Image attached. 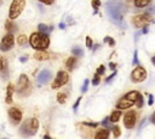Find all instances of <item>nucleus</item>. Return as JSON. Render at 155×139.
Wrapping results in <instances>:
<instances>
[{
	"instance_id": "nucleus-1",
	"label": "nucleus",
	"mask_w": 155,
	"mask_h": 139,
	"mask_svg": "<svg viewBox=\"0 0 155 139\" xmlns=\"http://www.w3.org/2000/svg\"><path fill=\"white\" fill-rule=\"evenodd\" d=\"M105 10L113 23L120 25L121 28H125L124 13H125L126 7L122 0H109L105 4Z\"/></svg>"
},
{
	"instance_id": "nucleus-2",
	"label": "nucleus",
	"mask_w": 155,
	"mask_h": 139,
	"mask_svg": "<svg viewBox=\"0 0 155 139\" xmlns=\"http://www.w3.org/2000/svg\"><path fill=\"white\" fill-rule=\"evenodd\" d=\"M29 44L33 48H35L36 51H44L45 48L48 47L50 45V39L47 35L41 34V33H33L29 37Z\"/></svg>"
},
{
	"instance_id": "nucleus-3",
	"label": "nucleus",
	"mask_w": 155,
	"mask_h": 139,
	"mask_svg": "<svg viewBox=\"0 0 155 139\" xmlns=\"http://www.w3.org/2000/svg\"><path fill=\"white\" fill-rule=\"evenodd\" d=\"M38 129H39V121H38L35 117H33V118L25 120V121L22 123V126H21V128H19V132H21L22 135L29 137V135L36 134Z\"/></svg>"
},
{
	"instance_id": "nucleus-4",
	"label": "nucleus",
	"mask_w": 155,
	"mask_h": 139,
	"mask_svg": "<svg viewBox=\"0 0 155 139\" xmlns=\"http://www.w3.org/2000/svg\"><path fill=\"white\" fill-rule=\"evenodd\" d=\"M138 93H139L138 91H131V92L126 93V95H124V97L116 103V108H117L119 110L131 108L133 104H136V99H137Z\"/></svg>"
},
{
	"instance_id": "nucleus-5",
	"label": "nucleus",
	"mask_w": 155,
	"mask_h": 139,
	"mask_svg": "<svg viewBox=\"0 0 155 139\" xmlns=\"http://www.w3.org/2000/svg\"><path fill=\"white\" fill-rule=\"evenodd\" d=\"M25 6V0H13L10 5V11H8V19L13 21L16 19L24 10Z\"/></svg>"
},
{
	"instance_id": "nucleus-6",
	"label": "nucleus",
	"mask_w": 155,
	"mask_h": 139,
	"mask_svg": "<svg viewBox=\"0 0 155 139\" xmlns=\"http://www.w3.org/2000/svg\"><path fill=\"white\" fill-rule=\"evenodd\" d=\"M30 89V82H29V79L25 74H22L17 81V85H16V91L18 93H25Z\"/></svg>"
},
{
	"instance_id": "nucleus-7",
	"label": "nucleus",
	"mask_w": 155,
	"mask_h": 139,
	"mask_svg": "<svg viewBox=\"0 0 155 139\" xmlns=\"http://www.w3.org/2000/svg\"><path fill=\"white\" fill-rule=\"evenodd\" d=\"M68 80H69V74L67 71H63V70L58 71L57 75H56V79H54V81L52 83V88L53 89H57V88L64 86L68 82Z\"/></svg>"
},
{
	"instance_id": "nucleus-8",
	"label": "nucleus",
	"mask_w": 155,
	"mask_h": 139,
	"mask_svg": "<svg viewBox=\"0 0 155 139\" xmlns=\"http://www.w3.org/2000/svg\"><path fill=\"white\" fill-rule=\"evenodd\" d=\"M147 79V71L143 66H136L131 73V80L133 82H142Z\"/></svg>"
},
{
	"instance_id": "nucleus-9",
	"label": "nucleus",
	"mask_w": 155,
	"mask_h": 139,
	"mask_svg": "<svg viewBox=\"0 0 155 139\" xmlns=\"http://www.w3.org/2000/svg\"><path fill=\"white\" fill-rule=\"evenodd\" d=\"M150 22V16L147 13L143 15H137L132 18V23L136 28H142V27H147Z\"/></svg>"
},
{
	"instance_id": "nucleus-10",
	"label": "nucleus",
	"mask_w": 155,
	"mask_h": 139,
	"mask_svg": "<svg viewBox=\"0 0 155 139\" xmlns=\"http://www.w3.org/2000/svg\"><path fill=\"white\" fill-rule=\"evenodd\" d=\"M13 44H15V37H13V35L7 33V34L2 37L1 42H0V51H2V52L10 51V50L13 47Z\"/></svg>"
},
{
	"instance_id": "nucleus-11",
	"label": "nucleus",
	"mask_w": 155,
	"mask_h": 139,
	"mask_svg": "<svg viewBox=\"0 0 155 139\" xmlns=\"http://www.w3.org/2000/svg\"><path fill=\"white\" fill-rule=\"evenodd\" d=\"M136 120H137V116H136V111L133 110H130L125 114L124 116V126L127 128V129H132L136 124Z\"/></svg>"
},
{
	"instance_id": "nucleus-12",
	"label": "nucleus",
	"mask_w": 155,
	"mask_h": 139,
	"mask_svg": "<svg viewBox=\"0 0 155 139\" xmlns=\"http://www.w3.org/2000/svg\"><path fill=\"white\" fill-rule=\"evenodd\" d=\"M8 117L13 124H18L22 121V111L18 108H10L8 109Z\"/></svg>"
},
{
	"instance_id": "nucleus-13",
	"label": "nucleus",
	"mask_w": 155,
	"mask_h": 139,
	"mask_svg": "<svg viewBox=\"0 0 155 139\" xmlns=\"http://www.w3.org/2000/svg\"><path fill=\"white\" fill-rule=\"evenodd\" d=\"M52 77V74L48 69H44L40 71V74L38 75V83L39 85H45L50 81V79Z\"/></svg>"
},
{
	"instance_id": "nucleus-14",
	"label": "nucleus",
	"mask_w": 155,
	"mask_h": 139,
	"mask_svg": "<svg viewBox=\"0 0 155 139\" xmlns=\"http://www.w3.org/2000/svg\"><path fill=\"white\" fill-rule=\"evenodd\" d=\"M13 93H15V87H13L11 83H8V85H7V88H6V98H5V103H7V104L12 103V95H13Z\"/></svg>"
},
{
	"instance_id": "nucleus-15",
	"label": "nucleus",
	"mask_w": 155,
	"mask_h": 139,
	"mask_svg": "<svg viewBox=\"0 0 155 139\" xmlns=\"http://www.w3.org/2000/svg\"><path fill=\"white\" fill-rule=\"evenodd\" d=\"M48 53L46 52V51H36L35 53H34V58L36 59V60H47L48 59Z\"/></svg>"
},
{
	"instance_id": "nucleus-16",
	"label": "nucleus",
	"mask_w": 155,
	"mask_h": 139,
	"mask_svg": "<svg viewBox=\"0 0 155 139\" xmlns=\"http://www.w3.org/2000/svg\"><path fill=\"white\" fill-rule=\"evenodd\" d=\"M65 66H67V69H68L69 71L74 70L75 66H76V58H75V57H70V58H68V59L65 60Z\"/></svg>"
},
{
	"instance_id": "nucleus-17",
	"label": "nucleus",
	"mask_w": 155,
	"mask_h": 139,
	"mask_svg": "<svg viewBox=\"0 0 155 139\" xmlns=\"http://www.w3.org/2000/svg\"><path fill=\"white\" fill-rule=\"evenodd\" d=\"M109 137V131L108 129H99L97 131L96 135H94V139H107Z\"/></svg>"
},
{
	"instance_id": "nucleus-18",
	"label": "nucleus",
	"mask_w": 155,
	"mask_h": 139,
	"mask_svg": "<svg viewBox=\"0 0 155 139\" xmlns=\"http://www.w3.org/2000/svg\"><path fill=\"white\" fill-rule=\"evenodd\" d=\"M5 28H6V30H7V33H8V34H13V33L17 30L16 24H15V23H12L10 19L5 23Z\"/></svg>"
},
{
	"instance_id": "nucleus-19",
	"label": "nucleus",
	"mask_w": 155,
	"mask_h": 139,
	"mask_svg": "<svg viewBox=\"0 0 155 139\" xmlns=\"http://www.w3.org/2000/svg\"><path fill=\"white\" fill-rule=\"evenodd\" d=\"M51 29H52V28H50L48 25H46V24H44V23H40V24L38 25V30H39V33L45 34V35H48V33L51 31Z\"/></svg>"
},
{
	"instance_id": "nucleus-20",
	"label": "nucleus",
	"mask_w": 155,
	"mask_h": 139,
	"mask_svg": "<svg viewBox=\"0 0 155 139\" xmlns=\"http://www.w3.org/2000/svg\"><path fill=\"white\" fill-rule=\"evenodd\" d=\"M71 53L75 56V57H82L84 56V50L80 47V46H74L71 48Z\"/></svg>"
},
{
	"instance_id": "nucleus-21",
	"label": "nucleus",
	"mask_w": 155,
	"mask_h": 139,
	"mask_svg": "<svg viewBox=\"0 0 155 139\" xmlns=\"http://www.w3.org/2000/svg\"><path fill=\"white\" fill-rule=\"evenodd\" d=\"M120 117H121V112H120L119 110H115V111H113V112H111V115H110L109 120H110L111 122H117Z\"/></svg>"
},
{
	"instance_id": "nucleus-22",
	"label": "nucleus",
	"mask_w": 155,
	"mask_h": 139,
	"mask_svg": "<svg viewBox=\"0 0 155 139\" xmlns=\"http://www.w3.org/2000/svg\"><path fill=\"white\" fill-rule=\"evenodd\" d=\"M132 1H133L134 6H137V7H145L151 0H132Z\"/></svg>"
},
{
	"instance_id": "nucleus-23",
	"label": "nucleus",
	"mask_w": 155,
	"mask_h": 139,
	"mask_svg": "<svg viewBox=\"0 0 155 139\" xmlns=\"http://www.w3.org/2000/svg\"><path fill=\"white\" fill-rule=\"evenodd\" d=\"M27 41H28V37H27V35H24V34H21V35H18V37H17V44H18L19 46H23V45H25V44H27Z\"/></svg>"
},
{
	"instance_id": "nucleus-24",
	"label": "nucleus",
	"mask_w": 155,
	"mask_h": 139,
	"mask_svg": "<svg viewBox=\"0 0 155 139\" xmlns=\"http://www.w3.org/2000/svg\"><path fill=\"white\" fill-rule=\"evenodd\" d=\"M65 99H67V94H65L64 92H59V93L57 94V100H58V103L64 104V103H65Z\"/></svg>"
},
{
	"instance_id": "nucleus-25",
	"label": "nucleus",
	"mask_w": 155,
	"mask_h": 139,
	"mask_svg": "<svg viewBox=\"0 0 155 139\" xmlns=\"http://www.w3.org/2000/svg\"><path fill=\"white\" fill-rule=\"evenodd\" d=\"M143 103H144V100H143V95H142L140 93H138L137 99H136V105H137L138 108H142V106H143Z\"/></svg>"
},
{
	"instance_id": "nucleus-26",
	"label": "nucleus",
	"mask_w": 155,
	"mask_h": 139,
	"mask_svg": "<svg viewBox=\"0 0 155 139\" xmlns=\"http://www.w3.org/2000/svg\"><path fill=\"white\" fill-rule=\"evenodd\" d=\"M99 6H101V1L99 0H92V7L94 8V13H97Z\"/></svg>"
},
{
	"instance_id": "nucleus-27",
	"label": "nucleus",
	"mask_w": 155,
	"mask_h": 139,
	"mask_svg": "<svg viewBox=\"0 0 155 139\" xmlns=\"http://www.w3.org/2000/svg\"><path fill=\"white\" fill-rule=\"evenodd\" d=\"M88 83H90V81L86 79V80L84 81V83H82V87H81V92H82V93H85V92L87 91V88H88Z\"/></svg>"
},
{
	"instance_id": "nucleus-28",
	"label": "nucleus",
	"mask_w": 155,
	"mask_h": 139,
	"mask_svg": "<svg viewBox=\"0 0 155 139\" xmlns=\"http://www.w3.org/2000/svg\"><path fill=\"white\" fill-rule=\"evenodd\" d=\"M113 133H114L115 137H120V134H121L120 127H119V126H114V127H113Z\"/></svg>"
},
{
	"instance_id": "nucleus-29",
	"label": "nucleus",
	"mask_w": 155,
	"mask_h": 139,
	"mask_svg": "<svg viewBox=\"0 0 155 139\" xmlns=\"http://www.w3.org/2000/svg\"><path fill=\"white\" fill-rule=\"evenodd\" d=\"M99 81H101V76L97 75V74H94V77H93V80H92V85H93V86H97V85L99 83Z\"/></svg>"
},
{
	"instance_id": "nucleus-30",
	"label": "nucleus",
	"mask_w": 155,
	"mask_h": 139,
	"mask_svg": "<svg viewBox=\"0 0 155 139\" xmlns=\"http://www.w3.org/2000/svg\"><path fill=\"white\" fill-rule=\"evenodd\" d=\"M104 42H108V44H109V46H114V45H115L114 39H111V37H109V36L104 37Z\"/></svg>"
},
{
	"instance_id": "nucleus-31",
	"label": "nucleus",
	"mask_w": 155,
	"mask_h": 139,
	"mask_svg": "<svg viewBox=\"0 0 155 139\" xmlns=\"http://www.w3.org/2000/svg\"><path fill=\"white\" fill-rule=\"evenodd\" d=\"M104 71H105V66H104V65H101V66H99V68L97 69V71H96V74L101 76L102 74H104Z\"/></svg>"
},
{
	"instance_id": "nucleus-32",
	"label": "nucleus",
	"mask_w": 155,
	"mask_h": 139,
	"mask_svg": "<svg viewBox=\"0 0 155 139\" xmlns=\"http://www.w3.org/2000/svg\"><path fill=\"white\" fill-rule=\"evenodd\" d=\"M132 64H138V51L136 50L134 51V53H133V62H132Z\"/></svg>"
},
{
	"instance_id": "nucleus-33",
	"label": "nucleus",
	"mask_w": 155,
	"mask_h": 139,
	"mask_svg": "<svg viewBox=\"0 0 155 139\" xmlns=\"http://www.w3.org/2000/svg\"><path fill=\"white\" fill-rule=\"evenodd\" d=\"M92 45H93V44H92V39H91L90 36H87V37H86V46H87L88 48H92Z\"/></svg>"
},
{
	"instance_id": "nucleus-34",
	"label": "nucleus",
	"mask_w": 155,
	"mask_h": 139,
	"mask_svg": "<svg viewBox=\"0 0 155 139\" xmlns=\"http://www.w3.org/2000/svg\"><path fill=\"white\" fill-rule=\"evenodd\" d=\"M5 66H6V60L0 56V70H2Z\"/></svg>"
},
{
	"instance_id": "nucleus-35",
	"label": "nucleus",
	"mask_w": 155,
	"mask_h": 139,
	"mask_svg": "<svg viewBox=\"0 0 155 139\" xmlns=\"http://www.w3.org/2000/svg\"><path fill=\"white\" fill-rule=\"evenodd\" d=\"M80 102H81V97H79V98L76 99V102H75V104L73 105V110H74V111H76V109H78V106H79V104H80Z\"/></svg>"
},
{
	"instance_id": "nucleus-36",
	"label": "nucleus",
	"mask_w": 155,
	"mask_h": 139,
	"mask_svg": "<svg viewBox=\"0 0 155 139\" xmlns=\"http://www.w3.org/2000/svg\"><path fill=\"white\" fill-rule=\"evenodd\" d=\"M110 120H109V117H105L103 121H102V126H104V127H108L109 124H110V122H109Z\"/></svg>"
},
{
	"instance_id": "nucleus-37",
	"label": "nucleus",
	"mask_w": 155,
	"mask_h": 139,
	"mask_svg": "<svg viewBox=\"0 0 155 139\" xmlns=\"http://www.w3.org/2000/svg\"><path fill=\"white\" fill-rule=\"evenodd\" d=\"M115 75H116V71H113V73L110 74V76H108V77L105 79V82H109V81H111V79H113Z\"/></svg>"
},
{
	"instance_id": "nucleus-38",
	"label": "nucleus",
	"mask_w": 155,
	"mask_h": 139,
	"mask_svg": "<svg viewBox=\"0 0 155 139\" xmlns=\"http://www.w3.org/2000/svg\"><path fill=\"white\" fill-rule=\"evenodd\" d=\"M40 2H44V4H46V5H51V4H53V1L54 0H39Z\"/></svg>"
},
{
	"instance_id": "nucleus-39",
	"label": "nucleus",
	"mask_w": 155,
	"mask_h": 139,
	"mask_svg": "<svg viewBox=\"0 0 155 139\" xmlns=\"http://www.w3.org/2000/svg\"><path fill=\"white\" fill-rule=\"evenodd\" d=\"M153 103H154V97H153L151 94H149V99H148V104H149V105H153Z\"/></svg>"
},
{
	"instance_id": "nucleus-40",
	"label": "nucleus",
	"mask_w": 155,
	"mask_h": 139,
	"mask_svg": "<svg viewBox=\"0 0 155 139\" xmlns=\"http://www.w3.org/2000/svg\"><path fill=\"white\" fill-rule=\"evenodd\" d=\"M85 126H90V127H97V123H92V122H84Z\"/></svg>"
},
{
	"instance_id": "nucleus-41",
	"label": "nucleus",
	"mask_w": 155,
	"mask_h": 139,
	"mask_svg": "<svg viewBox=\"0 0 155 139\" xmlns=\"http://www.w3.org/2000/svg\"><path fill=\"white\" fill-rule=\"evenodd\" d=\"M27 59H28V57H27V56H24V57H21V58H19V62L24 63V62H27Z\"/></svg>"
},
{
	"instance_id": "nucleus-42",
	"label": "nucleus",
	"mask_w": 155,
	"mask_h": 139,
	"mask_svg": "<svg viewBox=\"0 0 155 139\" xmlns=\"http://www.w3.org/2000/svg\"><path fill=\"white\" fill-rule=\"evenodd\" d=\"M109 66H110V69H111L113 71H115V68H116V65H115V63H110V64H109Z\"/></svg>"
},
{
	"instance_id": "nucleus-43",
	"label": "nucleus",
	"mask_w": 155,
	"mask_h": 139,
	"mask_svg": "<svg viewBox=\"0 0 155 139\" xmlns=\"http://www.w3.org/2000/svg\"><path fill=\"white\" fill-rule=\"evenodd\" d=\"M150 121H151V123H155V112L151 115V117H150Z\"/></svg>"
},
{
	"instance_id": "nucleus-44",
	"label": "nucleus",
	"mask_w": 155,
	"mask_h": 139,
	"mask_svg": "<svg viewBox=\"0 0 155 139\" xmlns=\"http://www.w3.org/2000/svg\"><path fill=\"white\" fill-rule=\"evenodd\" d=\"M142 33H143V34L148 33V27H144V28H143V30H142Z\"/></svg>"
},
{
	"instance_id": "nucleus-45",
	"label": "nucleus",
	"mask_w": 155,
	"mask_h": 139,
	"mask_svg": "<svg viewBox=\"0 0 155 139\" xmlns=\"http://www.w3.org/2000/svg\"><path fill=\"white\" fill-rule=\"evenodd\" d=\"M149 12H153V13H155V5H154L151 8H149Z\"/></svg>"
},
{
	"instance_id": "nucleus-46",
	"label": "nucleus",
	"mask_w": 155,
	"mask_h": 139,
	"mask_svg": "<svg viewBox=\"0 0 155 139\" xmlns=\"http://www.w3.org/2000/svg\"><path fill=\"white\" fill-rule=\"evenodd\" d=\"M59 28H61V29H64V28H65V24H64V23H59Z\"/></svg>"
},
{
	"instance_id": "nucleus-47",
	"label": "nucleus",
	"mask_w": 155,
	"mask_h": 139,
	"mask_svg": "<svg viewBox=\"0 0 155 139\" xmlns=\"http://www.w3.org/2000/svg\"><path fill=\"white\" fill-rule=\"evenodd\" d=\"M151 62H153V64L155 65V56H154V57H151Z\"/></svg>"
},
{
	"instance_id": "nucleus-48",
	"label": "nucleus",
	"mask_w": 155,
	"mask_h": 139,
	"mask_svg": "<svg viewBox=\"0 0 155 139\" xmlns=\"http://www.w3.org/2000/svg\"><path fill=\"white\" fill-rule=\"evenodd\" d=\"M97 48H98V44H97V45H96V46H94V47H93V52H94V51H96V50H97Z\"/></svg>"
},
{
	"instance_id": "nucleus-49",
	"label": "nucleus",
	"mask_w": 155,
	"mask_h": 139,
	"mask_svg": "<svg viewBox=\"0 0 155 139\" xmlns=\"http://www.w3.org/2000/svg\"><path fill=\"white\" fill-rule=\"evenodd\" d=\"M44 139H51L48 135H44Z\"/></svg>"
},
{
	"instance_id": "nucleus-50",
	"label": "nucleus",
	"mask_w": 155,
	"mask_h": 139,
	"mask_svg": "<svg viewBox=\"0 0 155 139\" xmlns=\"http://www.w3.org/2000/svg\"><path fill=\"white\" fill-rule=\"evenodd\" d=\"M2 139H7V138H2Z\"/></svg>"
},
{
	"instance_id": "nucleus-51",
	"label": "nucleus",
	"mask_w": 155,
	"mask_h": 139,
	"mask_svg": "<svg viewBox=\"0 0 155 139\" xmlns=\"http://www.w3.org/2000/svg\"><path fill=\"white\" fill-rule=\"evenodd\" d=\"M0 4H1V0H0Z\"/></svg>"
}]
</instances>
